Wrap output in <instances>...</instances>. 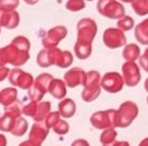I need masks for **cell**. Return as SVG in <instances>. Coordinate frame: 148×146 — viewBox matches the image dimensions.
Returning a JSON list of instances; mask_svg holds the SVG:
<instances>
[{
    "label": "cell",
    "instance_id": "1",
    "mask_svg": "<svg viewBox=\"0 0 148 146\" xmlns=\"http://www.w3.org/2000/svg\"><path fill=\"white\" fill-rule=\"evenodd\" d=\"M73 62V55L69 51H62L57 48L43 49L37 55V64L41 68L55 65L59 68H68Z\"/></svg>",
    "mask_w": 148,
    "mask_h": 146
},
{
    "label": "cell",
    "instance_id": "2",
    "mask_svg": "<svg viewBox=\"0 0 148 146\" xmlns=\"http://www.w3.org/2000/svg\"><path fill=\"white\" fill-rule=\"evenodd\" d=\"M30 54L28 51H23L11 42L10 46L0 49V67H4L6 64L20 67L28 62Z\"/></svg>",
    "mask_w": 148,
    "mask_h": 146
},
{
    "label": "cell",
    "instance_id": "3",
    "mask_svg": "<svg viewBox=\"0 0 148 146\" xmlns=\"http://www.w3.org/2000/svg\"><path fill=\"white\" fill-rule=\"evenodd\" d=\"M84 90L82 99L87 103L96 99L101 93V75L97 71H89L86 73L84 82Z\"/></svg>",
    "mask_w": 148,
    "mask_h": 146
},
{
    "label": "cell",
    "instance_id": "4",
    "mask_svg": "<svg viewBox=\"0 0 148 146\" xmlns=\"http://www.w3.org/2000/svg\"><path fill=\"white\" fill-rule=\"evenodd\" d=\"M139 114V108L133 102H125L120 106L119 110H115L114 124L115 127L125 128L129 126L133 120Z\"/></svg>",
    "mask_w": 148,
    "mask_h": 146
},
{
    "label": "cell",
    "instance_id": "5",
    "mask_svg": "<svg viewBox=\"0 0 148 146\" xmlns=\"http://www.w3.org/2000/svg\"><path fill=\"white\" fill-rule=\"evenodd\" d=\"M97 32L96 22L91 18L80 19L77 23V44L92 45Z\"/></svg>",
    "mask_w": 148,
    "mask_h": 146
},
{
    "label": "cell",
    "instance_id": "6",
    "mask_svg": "<svg viewBox=\"0 0 148 146\" xmlns=\"http://www.w3.org/2000/svg\"><path fill=\"white\" fill-rule=\"evenodd\" d=\"M97 11L101 15L110 19H120L125 15V9L116 0H99Z\"/></svg>",
    "mask_w": 148,
    "mask_h": 146
},
{
    "label": "cell",
    "instance_id": "7",
    "mask_svg": "<svg viewBox=\"0 0 148 146\" xmlns=\"http://www.w3.org/2000/svg\"><path fill=\"white\" fill-rule=\"evenodd\" d=\"M50 110H51V104L49 102H42L39 104L36 102H31L22 108V112L25 115L32 117L36 122L42 121L43 119L47 118Z\"/></svg>",
    "mask_w": 148,
    "mask_h": 146
},
{
    "label": "cell",
    "instance_id": "8",
    "mask_svg": "<svg viewBox=\"0 0 148 146\" xmlns=\"http://www.w3.org/2000/svg\"><path fill=\"white\" fill-rule=\"evenodd\" d=\"M101 87L109 93L120 92L124 87L123 76L117 72H108L101 78Z\"/></svg>",
    "mask_w": 148,
    "mask_h": 146
},
{
    "label": "cell",
    "instance_id": "9",
    "mask_svg": "<svg viewBox=\"0 0 148 146\" xmlns=\"http://www.w3.org/2000/svg\"><path fill=\"white\" fill-rule=\"evenodd\" d=\"M103 40L106 47L110 49H117L126 45V36L120 29L109 28L104 32Z\"/></svg>",
    "mask_w": 148,
    "mask_h": 146
},
{
    "label": "cell",
    "instance_id": "10",
    "mask_svg": "<svg viewBox=\"0 0 148 146\" xmlns=\"http://www.w3.org/2000/svg\"><path fill=\"white\" fill-rule=\"evenodd\" d=\"M114 115H115V110L113 109L106 110V111H99L91 117L90 122L96 129H109V128L115 127Z\"/></svg>",
    "mask_w": 148,
    "mask_h": 146
},
{
    "label": "cell",
    "instance_id": "11",
    "mask_svg": "<svg viewBox=\"0 0 148 146\" xmlns=\"http://www.w3.org/2000/svg\"><path fill=\"white\" fill-rule=\"evenodd\" d=\"M124 84L128 87H134L141 82V72L136 62H126L122 67Z\"/></svg>",
    "mask_w": 148,
    "mask_h": 146
},
{
    "label": "cell",
    "instance_id": "12",
    "mask_svg": "<svg viewBox=\"0 0 148 146\" xmlns=\"http://www.w3.org/2000/svg\"><path fill=\"white\" fill-rule=\"evenodd\" d=\"M67 29L64 25H58L54 27L53 29L49 30L47 34L42 38V45L46 49H52L56 48V46L67 36Z\"/></svg>",
    "mask_w": 148,
    "mask_h": 146
},
{
    "label": "cell",
    "instance_id": "13",
    "mask_svg": "<svg viewBox=\"0 0 148 146\" xmlns=\"http://www.w3.org/2000/svg\"><path fill=\"white\" fill-rule=\"evenodd\" d=\"M9 81L13 86L19 87L21 89H30L34 83L33 76L30 73L23 72L19 68L13 69L10 71Z\"/></svg>",
    "mask_w": 148,
    "mask_h": 146
},
{
    "label": "cell",
    "instance_id": "14",
    "mask_svg": "<svg viewBox=\"0 0 148 146\" xmlns=\"http://www.w3.org/2000/svg\"><path fill=\"white\" fill-rule=\"evenodd\" d=\"M86 78V72L80 68H72L65 74V84L70 88H74L78 85H84Z\"/></svg>",
    "mask_w": 148,
    "mask_h": 146
},
{
    "label": "cell",
    "instance_id": "15",
    "mask_svg": "<svg viewBox=\"0 0 148 146\" xmlns=\"http://www.w3.org/2000/svg\"><path fill=\"white\" fill-rule=\"evenodd\" d=\"M20 18L16 11H3L0 9V27L15 29L18 27Z\"/></svg>",
    "mask_w": 148,
    "mask_h": 146
},
{
    "label": "cell",
    "instance_id": "16",
    "mask_svg": "<svg viewBox=\"0 0 148 146\" xmlns=\"http://www.w3.org/2000/svg\"><path fill=\"white\" fill-rule=\"evenodd\" d=\"M49 128L47 127L46 124H35L31 129L30 136H29V140L34 142L37 144H41L42 141H45V139L47 138Z\"/></svg>",
    "mask_w": 148,
    "mask_h": 146
},
{
    "label": "cell",
    "instance_id": "17",
    "mask_svg": "<svg viewBox=\"0 0 148 146\" xmlns=\"http://www.w3.org/2000/svg\"><path fill=\"white\" fill-rule=\"evenodd\" d=\"M48 92L52 94L55 99H62L66 97V93H67V89H66V84L62 80H58V78H53L51 84L49 86V89H48Z\"/></svg>",
    "mask_w": 148,
    "mask_h": 146
},
{
    "label": "cell",
    "instance_id": "18",
    "mask_svg": "<svg viewBox=\"0 0 148 146\" xmlns=\"http://www.w3.org/2000/svg\"><path fill=\"white\" fill-rule=\"evenodd\" d=\"M76 111V105L71 99H65L59 103L58 105V113L62 118L69 119L73 117Z\"/></svg>",
    "mask_w": 148,
    "mask_h": 146
},
{
    "label": "cell",
    "instance_id": "19",
    "mask_svg": "<svg viewBox=\"0 0 148 146\" xmlns=\"http://www.w3.org/2000/svg\"><path fill=\"white\" fill-rule=\"evenodd\" d=\"M134 37L140 44L145 45V46L148 45V18L143 20L136 27Z\"/></svg>",
    "mask_w": 148,
    "mask_h": 146
},
{
    "label": "cell",
    "instance_id": "20",
    "mask_svg": "<svg viewBox=\"0 0 148 146\" xmlns=\"http://www.w3.org/2000/svg\"><path fill=\"white\" fill-rule=\"evenodd\" d=\"M17 102V90L15 88H5L0 92V103L10 106Z\"/></svg>",
    "mask_w": 148,
    "mask_h": 146
},
{
    "label": "cell",
    "instance_id": "21",
    "mask_svg": "<svg viewBox=\"0 0 148 146\" xmlns=\"http://www.w3.org/2000/svg\"><path fill=\"white\" fill-rule=\"evenodd\" d=\"M140 55H141V50L136 44L127 45L123 50V57L126 59V62H134L136 59L140 58Z\"/></svg>",
    "mask_w": 148,
    "mask_h": 146
},
{
    "label": "cell",
    "instance_id": "22",
    "mask_svg": "<svg viewBox=\"0 0 148 146\" xmlns=\"http://www.w3.org/2000/svg\"><path fill=\"white\" fill-rule=\"evenodd\" d=\"M74 51L77 58L79 59H87L91 55L92 52V45H82V44H75L74 46Z\"/></svg>",
    "mask_w": 148,
    "mask_h": 146
},
{
    "label": "cell",
    "instance_id": "23",
    "mask_svg": "<svg viewBox=\"0 0 148 146\" xmlns=\"http://www.w3.org/2000/svg\"><path fill=\"white\" fill-rule=\"evenodd\" d=\"M131 5L134 13L139 16L148 15V0H134Z\"/></svg>",
    "mask_w": 148,
    "mask_h": 146
},
{
    "label": "cell",
    "instance_id": "24",
    "mask_svg": "<svg viewBox=\"0 0 148 146\" xmlns=\"http://www.w3.org/2000/svg\"><path fill=\"white\" fill-rule=\"evenodd\" d=\"M27 129H28V122L25 121V119L18 118L16 120L15 125H14V127H13L11 134L16 136V137H20V136L25 134Z\"/></svg>",
    "mask_w": 148,
    "mask_h": 146
},
{
    "label": "cell",
    "instance_id": "25",
    "mask_svg": "<svg viewBox=\"0 0 148 146\" xmlns=\"http://www.w3.org/2000/svg\"><path fill=\"white\" fill-rule=\"evenodd\" d=\"M134 27V20L130 16L124 15L122 18L117 20V29H120L121 31H130Z\"/></svg>",
    "mask_w": 148,
    "mask_h": 146
},
{
    "label": "cell",
    "instance_id": "26",
    "mask_svg": "<svg viewBox=\"0 0 148 146\" xmlns=\"http://www.w3.org/2000/svg\"><path fill=\"white\" fill-rule=\"evenodd\" d=\"M115 138H116V131L114 130L113 128H109V129H105V131L101 134L99 140H101L103 146H104L113 143Z\"/></svg>",
    "mask_w": 148,
    "mask_h": 146
},
{
    "label": "cell",
    "instance_id": "27",
    "mask_svg": "<svg viewBox=\"0 0 148 146\" xmlns=\"http://www.w3.org/2000/svg\"><path fill=\"white\" fill-rule=\"evenodd\" d=\"M86 3L84 0H68L66 3V9L70 12H78L85 9Z\"/></svg>",
    "mask_w": 148,
    "mask_h": 146
},
{
    "label": "cell",
    "instance_id": "28",
    "mask_svg": "<svg viewBox=\"0 0 148 146\" xmlns=\"http://www.w3.org/2000/svg\"><path fill=\"white\" fill-rule=\"evenodd\" d=\"M19 5V0H0V9L3 11H15Z\"/></svg>",
    "mask_w": 148,
    "mask_h": 146
},
{
    "label": "cell",
    "instance_id": "29",
    "mask_svg": "<svg viewBox=\"0 0 148 146\" xmlns=\"http://www.w3.org/2000/svg\"><path fill=\"white\" fill-rule=\"evenodd\" d=\"M53 130L58 134H66L69 131V124L64 120H59L54 126H53Z\"/></svg>",
    "mask_w": 148,
    "mask_h": 146
},
{
    "label": "cell",
    "instance_id": "30",
    "mask_svg": "<svg viewBox=\"0 0 148 146\" xmlns=\"http://www.w3.org/2000/svg\"><path fill=\"white\" fill-rule=\"evenodd\" d=\"M139 60H140L141 67H142L146 72H148V48L145 50L144 54L139 58Z\"/></svg>",
    "mask_w": 148,
    "mask_h": 146
},
{
    "label": "cell",
    "instance_id": "31",
    "mask_svg": "<svg viewBox=\"0 0 148 146\" xmlns=\"http://www.w3.org/2000/svg\"><path fill=\"white\" fill-rule=\"evenodd\" d=\"M10 69L6 67H0V82L4 81L6 77H9Z\"/></svg>",
    "mask_w": 148,
    "mask_h": 146
},
{
    "label": "cell",
    "instance_id": "32",
    "mask_svg": "<svg viewBox=\"0 0 148 146\" xmlns=\"http://www.w3.org/2000/svg\"><path fill=\"white\" fill-rule=\"evenodd\" d=\"M71 146H90V145H89V143H88V142H87L86 140L79 139V140L74 141L73 143H72Z\"/></svg>",
    "mask_w": 148,
    "mask_h": 146
},
{
    "label": "cell",
    "instance_id": "33",
    "mask_svg": "<svg viewBox=\"0 0 148 146\" xmlns=\"http://www.w3.org/2000/svg\"><path fill=\"white\" fill-rule=\"evenodd\" d=\"M104 146H130L129 143H127V142H113V143L108 144V145H104Z\"/></svg>",
    "mask_w": 148,
    "mask_h": 146
},
{
    "label": "cell",
    "instance_id": "34",
    "mask_svg": "<svg viewBox=\"0 0 148 146\" xmlns=\"http://www.w3.org/2000/svg\"><path fill=\"white\" fill-rule=\"evenodd\" d=\"M19 146H40V144L34 143V142H32V141L28 140V141H25V142H22V143L20 144Z\"/></svg>",
    "mask_w": 148,
    "mask_h": 146
},
{
    "label": "cell",
    "instance_id": "35",
    "mask_svg": "<svg viewBox=\"0 0 148 146\" xmlns=\"http://www.w3.org/2000/svg\"><path fill=\"white\" fill-rule=\"evenodd\" d=\"M0 146H6V138L3 134H0Z\"/></svg>",
    "mask_w": 148,
    "mask_h": 146
},
{
    "label": "cell",
    "instance_id": "36",
    "mask_svg": "<svg viewBox=\"0 0 148 146\" xmlns=\"http://www.w3.org/2000/svg\"><path fill=\"white\" fill-rule=\"evenodd\" d=\"M38 1H39V0H25V2L27 3V4H30V5H34Z\"/></svg>",
    "mask_w": 148,
    "mask_h": 146
},
{
    "label": "cell",
    "instance_id": "37",
    "mask_svg": "<svg viewBox=\"0 0 148 146\" xmlns=\"http://www.w3.org/2000/svg\"><path fill=\"white\" fill-rule=\"evenodd\" d=\"M139 146H148V138H146V139H144V140L140 143Z\"/></svg>",
    "mask_w": 148,
    "mask_h": 146
},
{
    "label": "cell",
    "instance_id": "38",
    "mask_svg": "<svg viewBox=\"0 0 148 146\" xmlns=\"http://www.w3.org/2000/svg\"><path fill=\"white\" fill-rule=\"evenodd\" d=\"M144 88H145V90L148 92V78L145 81V85H144Z\"/></svg>",
    "mask_w": 148,
    "mask_h": 146
},
{
    "label": "cell",
    "instance_id": "39",
    "mask_svg": "<svg viewBox=\"0 0 148 146\" xmlns=\"http://www.w3.org/2000/svg\"><path fill=\"white\" fill-rule=\"evenodd\" d=\"M121 1H123V2H126V3H131V2H133L134 0H121Z\"/></svg>",
    "mask_w": 148,
    "mask_h": 146
},
{
    "label": "cell",
    "instance_id": "40",
    "mask_svg": "<svg viewBox=\"0 0 148 146\" xmlns=\"http://www.w3.org/2000/svg\"><path fill=\"white\" fill-rule=\"evenodd\" d=\"M57 2H58V3H60V2H62V0H57Z\"/></svg>",
    "mask_w": 148,
    "mask_h": 146
},
{
    "label": "cell",
    "instance_id": "41",
    "mask_svg": "<svg viewBox=\"0 0 148 146\" xmlns=\"http://www.w3.org/2000/svg\"><path fill=\"white\" fill-rule=\"evenodd\" d=\"M147 103H148V97H147Z\"/></svg>",
    "mask_w": 148,
    "mask_h": 146
},
{
    "label": "cell",
    "instance_id": "42",
    "mask_svg": "<svg viewBox=\"0 0 148 146\" xmlns=\"http://www.w3.org/2000/svg\"><path fill=\"white\" fill-rule=\"evenodd\" d=\"M88 1H92V0H88Z\"/></svg>",
    "mask_w": 148,
    "mask_h": 146
}]
</instances>
